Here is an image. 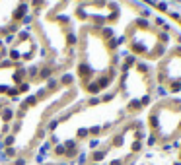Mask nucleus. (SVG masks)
I'll use <instances>...</instances> for the list:
<instances>
[{
    "instance_id": "f257e3e1",
    "label": "nucleus",
    "mask_w": 181,
    "mask_h": 165,
    "mask_svg": "<svg viewBox=\"0 0 181 165\" xmlns=\"http://www.w3.org/2000/svg\"><path fill=\"white\" fill-rule=\"evenodd\" d=\"M105 157V150H97V152H92L90 159H92V163H99L101 159Z\"/></svg>"
},
{
    "instance_id": "f03ea898",
    "label": "nucleus",
    "mask_w": 181,
    "mask_h": 165,
    "mask_svg": "<svg viewBox=\"0 0 181 165\" xmlns=\"http://www.w3.org/2000/svg\"><path fill=\"white\" fill-rule=\"evenodd\" d=\"M97 146H99V140H94V138H92L90 140V148L94 150V148H97Z\"/></svg>"
},
{
    "instance_id": "7ed1b4c3",
    "label": "nucleus",
    "mask_w": 181,
    "mask_h": 165,
    "mask_svg": "<svg viewBox=\"0 0 181 165\" xmlns=\"http://www.w3.org/2000/svg\"><path fill=\"white\" fill-rule=\"evenodd\" d=\"M88 165H99V163H88Z\"/></svg>"
},
{
    "instance_id": "20e7f679",
    "label": "nucleus",
    "mask_w": 181,
    "mask_h": 165,
    "mask_svg": "<svg viewBox=\"0 0 181 165\" xmlns=\"http://www.w3.org/2000/svg\"><path fill=\"white\" fill-rule=\"evenodd\" d=\"M179 159H181V153H179Z\"/></svg>"
}]
</instances>
